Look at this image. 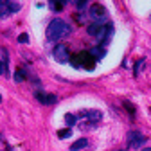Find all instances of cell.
I'll return each instance as SVG.
<instances>
[{
  "label": "cell",
  "mask_w": 151,
  "mask_h": 151,
  "mask_svg": "<svg viewBox=\"0 0 151 151\" xmlns=\"http://www.w3.org/2000/svg\"><path fill=\"white\" fill-rule=\"evenodd\" d=\"M68 32H70V25L65 20H61V18H52L49 22V25H47L45 36H47L49 42H60Z\"/></svg>",
  "instance_id": "1"
},
{
  "label": "cell",
  "mask_w": 151,
  "mask_h": 151,
  "mask_svg": "<svg viewBox=\"0 0 151 151\" xmlns=\"http://www.w3.org/2000/svg\"><path fill=\"white\" fill-rule=\"evenodd\" d=\"M106 31H108V24H99V22H93V24H90V25H88V34H92V36L99 38L101 42H103V38H104Z\"/></svg>",
  "instance_id": "2"
},
{
  "label": "cell",
  "mask_w": 151,
  "mask_h": 151,
  "mask_svg": "<svg viewBox=\"0 0 151 151\" xmlns=\"http://www.w3.org/2000/svg\"><path fill=\"white\" fill-rule=\"evenodd\" d=\"M146 142V137L142 133H139V131H129L128 133V146L129 147H133V149H139L142 147Z\"/></svg>",
  "instance_id": "3"
},
{
  "label": "cell",
  "mask_w": 151,
  "mask_h": 151,
  "mask_svg": "<svg viewBox=\"0 0 151 151\" xmlns=\"http://www.w3.org/2000/svg\"><path fill=\"white\" fill-rule=\"evenodd\" d=\"M52 56H54V60L58 61V63H67L68 61V49L63 45V43H58L54 47V50H52Z\"/></svg>",
  "instance_id": "4"
},
{
  "label": "cell",
  "mask_w": 151,
  "mask_h": 151,
  "mask_svg": "<svg viewBox=\"0 0 151 151\" xmlns=\"http://www.w3.org/2000/svg\"><path fill=\"white\" fill-rule=\"evenodd\" d=\"M78 58H79V67H83L86 70H92L96 67V58L90 52H81V54H78Z\"/></svg>",
  "instance_id": "5"
},
{
  "label": "cell",
  "mask_w": 151,
  "mask_h": 151,
  "mask_svg": "<svg viewBox=\"0 0 151 151\" xmlns=\"http://www.w3.org/2000/svg\"><path fill=\"white\" fill-rule=\"evenodd\" d=\"M106 13H108L106 7L101 6V4H96V6H92V7H90V16H92L96 22H99V24L106 18Z\"/></svg>",
  "instance_id": "6"
},
{
  "label": "cell",
  "mask_w": 151,
  "mask_h": 151,
  "mask_svg": "<svg viewBox=\"0 0 151 151\" xmlns=\"http://www.w3.org/2000/svg\"><path fill=\"white\" fill-rule=\"evenodd\" d=\"M34 97H36L38 103H42V104H54L56 101H58L54 93H43V92H36Z\"/></svg>",
  "instance_id": "7"
},
{
  "label": "cell",
  "mask_w": 151,
  "mask_h": 151,
  "mask_svg": "<svg viewBox=\"0 0 151 151\" xmlns=\"http://www.w3.org/2000/svg\"><path fill=\"white\" fill-rule=\"evenodd\" d=\"M81 115H83V117H86V119H90L92 122H97V121H101L103 113H101L99 110H90V111H83Z\"/></svg>",
  "instance_id": "8"
},
{
  "label": "cell",
  "mask_w": 151,
  "mask_h": 151,
  "mask_svg": "<svg viewBox=\"0 0 151 151\" xmlns=\"http://www.w3.org/2000/svg\"><path fill=\"white\" fill-rule=\"evenodd\" d=\"M88 52L93 56V58H96V61H97V60H103V58H104V54H106V50H104L103 47H93V49L88 50Z\"/></svg>",
  "instance_id": "9"
},
{
  "label": "cell",
  "mask_w": 151,
  "mask_h": 151,
  "mask_svg": "<svg viewBox=\"0 0 151 151\" xmlns=\"http://www.w3.org/2000/svg\"><path fill=\"white\" fill-rule=\"evenodd\" d=\"M86 146H88V140L86 139H79V140H76L70 146V151H79V149H85Z\"/></svg>",
  "instance_id": "10"
},
{
  "label": "cell",
  "mask_w": 151,
  "mask_h": 151,
  "mask_svg": "<svg viewBox=\"0 0 151 151\" xmlns=\"http://www.w3.org/2000/svg\"><path fill=\"white\" fill-rule=\"evenodd\" d=\"M25 78H27V72H25V68H16V74H14V81H16V83H22Z\"/></svg>",
  "instance_id": "11"
},
{
  "label": "cell",
  "mask_w": 151,
  "mask_h": 151,
  "mask_svg": "<svg viewBox=\"0 0 151 151\" xmlns=\"http://www.w3.org/2000/svg\"><path fill=\"white\" fill-rule=\"evenodd\" d=\"M9 14H11V11H9L7 2H2V0H0V18H6Z\"/></svg>",
  "instance_id": "12"
},
{
  "label": "cell",
  "mask_w": 151,
  "mask_h": 151,
  "mask_svg": "<svg viewBox=\"0 0 151 151\" xmlns=\"http://www.w3.org/2000/svg\"><path fill=\"white\" fill-rule=\"evenodd\" d=\"M111 36H113V25L111 24H108V31H106V34H104V38H103V45H108L110 43V40H111Z\"/></svg>",
  "instance_id": "13"
},
{
  "label": "cell",
  "mask_w": 151,
  "mask_h": 151,
  "mask_svg": "<svg viewBox=\"0 0 151 151\" xmlns=\"http://www.w3.org/2000/svg\"><path fill=\"white\" fill-rule=\"evenodd\" d=\"M7 6H9V11H11V14L20 11V4H18V2H7Z\"/></svg>",
  "instance_id": "14"
},
{
  "label": "cell",
  "mask_w": 151,
  "mask_h": 151,
  "mask_svg": "<svg viewBox=\"0 0 151 151\" xmlns=\"http://www.w3.org/2000/svg\"><path fill=\"white\" fill-rule=\"evenodd\" d=\"M72 135V129H61V131H58V137L60 139H68Z\"/></svg>",
  "instance_id": "15"
},
{
  "label": "cell",
  "mask_w": 151,
  "mask_h": 151,
  "mask_svg": "<svg viewBox=\"0 0 151 151\" xmlns=\"http://www.w3.org/2000/svg\"><path fill=\"white\" fill-rule=\"evenodd\" d=\"M63 6H65L63 2H50V7H52V9H56V11H61V9H63Z\"/></svg>",
  "instance_id": "16"
},
{
  "label": "cell",
  "mask_w": 151,
  "mask_h": 151,
  "mask_svg": "<svg viewBox=\"0 0 151 151\" xmlns=\"http://www.w3.org/2000/svg\"><path fill=\"white\" fill-rule=\"evenodd\" d=\"M124 106H126V108H128V111L131 113V117H133V115H135V106L131 104V103H128V101H124Z\"/></svg>",
  "instance_id": "17"
},
{
  "label": "cell",
  "mask_w": 151,
  "mask_h": 151,
  "mask_svg": "<svg viewBox=\"0 0 151 151\" xmlns=\"http://www.w3.org/2000/svg\"><path fill=\"white\" fill-rule=\"evenodd\" d=\"M65 121H67V124H68V126H74V124H76V117H74V115H70V113H67Z\"/></svg>",
  "instance_id": "18"
},
{
  "label": "cell",
  "mask_w": 151,
  "mask_h": 151,
  "mask_svg": "<svg viewBox=\"0 0 151 151\" xmlns=\"http://www.w3.org/2000/svg\"><path fill=\"white\" fill-rule=\"evenodd\" d=\"M18 42H20V43H29V36L27 34H20V36H18Z\"/></svg>",
  "instance_id": "19"
},
{
  "label": "cell",
  "mask_w": 151,
  "mask_h": 151,
  "mask_svg": "<svg viewBox=\"0 0 151 151\" xmlns=\"http://www.w3.org/2000/svg\"><path fill=\"white\" fill-rule=\"evenodd\" d=\"M142 65H144V60H140V61H137L135 63V76L140 72V68H142Z\"/></svg>",
  "instance_id": "20"
},
{
  "label": "cell",
  "mask_w": 151,
  "mask_h": 151,
  "mask_svg": "<svg viewBox=\"0 0 151 151\" xmlns=\"http://www.w3.org/2000/svg\"><path fill=\"white\" fill-rule=\"evenodd\" d=\"M76 7H78V9H81V11H83V9L86 7V2H76Z\"/></svg>",
  "instance_id": "21"
},
{
  "label": "cell",
  "mask_w": 151,
  "mask_h": 151,
  "mask_svg": "<svg viewBox=\"0 0 151 151\" xmlns=\"http://www.w3.org/2000/svg\"><path fill=\"white\" fill-rule=\"evenodd\" d=\"M0 74H6V68H4V65L0 63Z\"/></svg>",
  "instance_id": "22"
},
{
  "label": "cell",
  "mask_w": 151,
  "mask_h": 151,
  "mask_svg": "<svg viewBox=\"0 0 151 151\" xmlns=\"http://www.w3.org/2000/svg\"><path fill=\"white\" fill-rule=\"evenodd\" d=\"M142 151H151V147H144V149H142Z\"/></svg>",
  "instance_id": "23"
},
{
  "label": "cell",
  "mask_w": 151,
  "mask_h": 151,
  "mask_svg": "<svg viewBox=\"0 0 151 151\" xmlns=\"http://www.w3.org/2000/svg\"><path fill=\"white\" fill-rule=\"evenodd\" d=\"M119 151H124V149H119Z\"/></svg>",
  "instance_id": "24"
},
{
  "label": "cell",
  "mask_w": 151,
  "mask_h": 151,
  "mask_svg": "<svg viewBox=\"0 0 151 151\" xmlns=\"http://www.w3.org/2000/svg\"><path fill=\"white\" fill-rule=\"evenodd\" d=\"M0 101H2V99H0Z\"/></svg>",
  "instance_id": "25"
},
{
  "label": "cell",
  "mask_w": 151,
  "mask_h": 151,
  "mask_svg": "<svg viewBox=\"0 0 151 151\" xmlns=\"http://www.w3.org/2000/svg\"><path fill=\"white\" fill-rule=\"evenodd\" d=\"M149 111H151V110H149Z\"/></svg>",
  "instance_id": "26"
}]
</instances>
